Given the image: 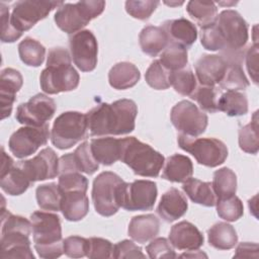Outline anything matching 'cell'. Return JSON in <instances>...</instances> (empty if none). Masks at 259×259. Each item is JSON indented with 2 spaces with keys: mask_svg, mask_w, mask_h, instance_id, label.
<instances>
[{
  "mask_svg": "<svg viewBox=\"0 0 259 259\" xmlns=\"http://www.w3.org/2000/svg\"><path fill=\"white\" fill-rule=\"evenodd\" d=\"M248 38V23L232 9L222 11L212 23L201 27L202 47L207 51H221L227 59L239 58Z\"/></svg>",
  "mask_w": 259,
  "mask_h": 259,
  "instance_id": "obj_1",
  "label": "cell"
},
{
  "mask_svg": "<svg viewBox=\"0 0 259 259\" xmlns=\"http://www.w3.org/2000/svg\"><path fill=\"white\" fill-rule=\"evenodd\" d=\"M138 106L132 99H119L112 103H100L87 115L91 136H120L135 130Z\"/></svg>",
  "mask_w": 259,
  "mask_h": 259,
  "instance_id": "obj_2",
  "label": "cell"
},
{
  "mask_svg": "<svg viewBox=\"0 0 259 259\" xmlns=\"http://www.w3.org/2000/svg\"><path fill=\"white\" fill-rule=\"evenodd\" d=\"M80 76L72 66V58L67 49L58 47L49 51L47 67L39 76L40 88L45 93L58 94L76 89Z\"/></svg>",
  "mask_w": 259,
  "mask_h": 259,
  "instance_id": "obj_3",
  "label": "cell"
},
{
  "mask_svg": "<svg viewBox=\"0 0 259 259\" xmlns=\"http://www.w3.org/2000/svg\"><path fill=\"white\" fill-rule=\"evenodd\" d=\"M1 227V258L34 259L29 240L31 222L2 208Z\"/></svg>",
  "mask_w": 259,
  "mask_h": 259,
  "instance_id": "obj_4",
  "label": "cell"
},
{
  "mask_svg": "<svg viewBox=\"0 0 259 259\" xmlns=\"http://www.w3.org/2000/svg\"><path fill=\"white\" fill-rule=\"evenodd\" d=\"M34 249L44 259H54L63 253L62 227L58 214L34 211L30 214Z\"/></svg>",
  "mask_w": 259,
  "mask_h": 259,
  "instance_id": "obj_5",
  "label": "cell"
},
{
  "mask_svg": "<svg viewBox=\"0 0 259 259\" xmlns=\"http://www.w3.org/2000/svg\"><path fill=\"white\" fill-rule=\"evenodd\" d=\"M122 150L120 161L127 165L136 175L157 177L162 170L165 158L150 145L135 137L121 139Z\"/></svg>",
  "mask_w": 259,
  "mask_h": 259,
  "instance_id": "obj_6",
  "label": "cell"
},
{
  "mask_svg": "<svg viewBox=\"0 0 259 259\" xmlns=\"http://www.w3.org/2000/svg\"><path fill=\"white\" fill-rule=\"evenodd\" d=\"M125 182L115 173L105 171L93 181L92 201L96 212L102 217H111L121 207Z\"/></svg>",
  "mask_w": 259,
  "mask_h": 259,
  "instance_id": "obj_7",
  "label": "cell"
},
{
  "mask_svg": "<svg viewBox=\"0 0 259 259\" xmlns=\"http://www.w3.org/2000/svg\"><path fill=\"white\" fill-rule=\"evenodd\" d=\"M105 8V2L99 0L64 3L55 13L57 26L68 34H74L99 16Z\"/></svg>",
  "mask_w": 259,
  "mask_h": 259,
  "instance_id": "obj_8",
  "label": "cell"
},
{
  "mask_svg": "<svg viewBox=\"0 0 259 259\" xmlns=\"http://www.w3.org/2000/svg\"><path fill=\"white\" fill-rule=\"evenodd\" d=\"M87 115L78 111L61 113L54 121L51 131V141L60 150L75 146L87 136Z\"/></svg>",
  "mask_w": 259,
  "mask_h": 259,
  "instance_id": "obj_9",
  "label": "cell"
},
{
  "mask_svg": "<svg viewBox=\"0 0 259 259\" xmlns=\"http://www.w3.org/2000/svg\"><path fill=\"white\" fill-rule=\"evenodd\" d=\"M177 142L182 150L191 154L200 165L206 167L222 165L228 157L227 146L214 138H195L180 134Z\"/></svg>",
  "mask_w": 259,
  "mask_h": 259,
  "instance_id": "obj_10",
  "label": "cell"
},
{
  "mask_svg": "<svg viewBox=\"0 0 259 259\" xmlns=\"http://www.w3.org/2000/svg\"><path fill=\"white\" fill-rule=\"evenodd\" d=\"M63 4L62 1H18L12 8L10 23L15 30L22 34L23 31L30 29L36 22L46 18L53 9L59 8Z\"/></svg>",
  "mask_w": 259,
  "mask_h": 259,
  "instance_id": "obj_11",
  "label": "cell"
},
{
  "mask_svg": "<svg viewBox=\"0 0 259 259\" xmlns=\"http://www.w3.org/2000/svg\"><path fill=\"white\" fill-rule=\"evenodd\" d=\"M172 124L181 134L188 137L202 135L207 126V115L194 103L181 100L176 103L170 112Z\"/></svg>",
  "mask_w": 259,
  "mask_h": 259,
  "instance_id": "obj_12",
  "label": "cell"
},
{
  "mask_svg": "<svg viewBox=\"0 0 259 259\" xmlns=\"http://www.w3.org/2000/svg\"><path fill=\"white\" fill-rule=\"evenodd\" d=\"M49 124L42 126L24 125L14 132L8 141L10 152L19 159L34 154L37 149L45 146L50 138Z\"/></svg>",
  "mask_w": 259,
  "mask_h": 259,
  "instance_id": "obj_13",
  "label": "cell"
},
{
  "mask_svg": "<svg viewBox=\"0 0 259 259\" xmlns=\"http://www.w3.org/2000/svg\"><path fill=\"white\" fill-rule=\"evenodd\" d=\"M56 109L57 105L53 98L38 93L17 107L15 118L24 125L42 126L54 116Z\"/></svg>",
  "mask_w": 259,
  "mask_h": 259,
  "instance_id": "obj_14",
  "label": "cell"
},
{
  "mask_svg": "<svg viewBox=\"0 0 259 259\" xmlns=\"http://www.w3.org/2000/svg\"><path fill=\"white\" fill-rule=\"evenodd\" d=\"M71 58L82 72H91L97 65L98 45L95 35L89 29H82L69 38Z\"/></svg>",
  "mask_w": 259,
  "mask_h": 259,
  "instance_id": "obj_15",
  "label": "cell"
},
{
  "mask_svg": "<svg viewBox=\"0 0 259 259\" xmlns=\"http://www.w3.org/2000/svg\"><path fill=\"white\" fill-rule=\"evenodd\" d=\"M157 184L150 180H135L125 182L121 207L130 210H151L157 199Z\"/></svg>",
  "mask_w": 259,
  "mask_h": 259,
  "instance_id": "obj_16",
  "label": "cell"
},
{
  "mask_svg": "<svg viewBox=\"0 0 259 259\" xmlns=\"http://www.w3.org/2000/svg\"><path fill=\"white\" fill-rule=\"evenodd\" d=\"M31 183L53 179L59 175V158L52 148L42 149L31 159L19 161Z\"/></svg>",
  "mask_w": 259,
  "mask_h": 259,
  "instance_id": "obj_17",
  "label": "cell"
},
{
  "mask_svg": "<svg viewBox=\"0 0 259 259\" xmlns=\"http://www.w3.org/2000/svg\"><path fill=\"white\" fill-rule=\"evenodd\" d=\"M195 77L202 86H215L223 80L228 60L220 55H203L195 63Z\"/></svg>",
  "mask_w": 259,
  "mask_h": 259,
  "instance_id": "obj_18",
  "label": "cell"
},
{
  "mask_svg": "<svg viewBox=\"0 0 259 259\" xmlns=\"http://www.w3.org/2000/svg\"><path fill=\"white\" fill-rule=\"evenodd\" d=\"M169 242L178 250L195 251L203 245L204 238L197 227L187 221H182L171 228Z\"/></svg>",
  "mask_w": 259,
  "mask_h": 259,
  "instance_id": "obj_19",
  "label": "cell"
},
{
  "mask_svg": "<svg viewBox=\"0 0 259 259\" xmlns=\"http://www.w3.org/2000/svg\"><path fill=\"white\" fill-rule=\"evenodd\" d=\"M23 84L21 74L12 68H6L1 71L0 79V94L2 116L4 119L11 114L13 103L15 101L16 93L20 90Z\"/></svg>",
  "mask_w": 259,
  "mask_h": 259,
  "instance_id": "obj_20",
  "label": "cell"
},
{
  "mask_svg": "<svg viewBox=\"0 0 259 259\" xmlns=\"http://www.w3.org/2000/svg\"><path fill=\"white\" fill-rule=\"evenodd\" d=\"M161 27L166 32L169 42L179 45L186 50L190 48L197 38L195 25L186 18L167 20Z\"/></svg>",
  "mask_w": 259,
  "mask_h": 259,
  "instance_id": "obj_21",
  "label": "cell"
},
{
  "mask_svg": "<svg viewBox=\"0 0 259 259\" xmlns=\"http://www.w3.org/2000/svg\"><path fill=\"white\" fill-rule=\"evenodd\" d=\"M188 208L185 196L176 188L166 191L159 202L157 212L167 223H172L183 217Z\"/></svg>",
  "mask_w": 259,
  "mask_h": 259,
  "instance_id": "obj_22",
  "label": "cell"
},
{
  "mask_svg": "<svg viewBox=\"0 0 259 259\" xmlns=\"http://www.w3.org/2000/svg\"><path fill=\"white\" fill-rule=\"evenodd\" d=\"M90 148L94 159L105 166H110L120 160L122 142L121 139L112 137L97 138L91 140Z\"/></svg>",
  "mask_w": 259,
  "mask_h": 259,
  "instance_id": "obj_23",
  "label": "cell"
},
{
  "mask_svg": "<svg viewBox=\"0 0 259 259\" xmlns=\"http://www.w3.org/2000/svg\"><path fill=\"white\" fill-rule=\"evenodd\" d=\"M61 194L60 210L67 221L78 222L87 215L89 211V199L85 192L68 191Z\"/></svg>",
  "mask_w": 259,
  "mask_h": 259,
  "instance_id": "obj_24",
  "label": "cell"
},
{
  "mask_svg": "<svg viewBox=\"0 0 259 259\" xmlns=\"http://www.w3.org/2000/svg\"><path fill=\"white\" fill-rule=\"evenodd\" d=\"M160 221L155 214H140L134 217L128 225V236L138 243L153 240L159 233Z\"/></svg>",
  "mask_w": 259,
  "mask_h": 259,
  "instance_id": "obj_25",
  "label": "cell"
},
{
  "mask_svg": "<svg viewBox=\"0 0 259 259\" xmlns=\"http://www.w3.org/2000/svg\"><path fill=\"white\" fill-rule=\"evenodd\" d=\"M139 42L143 53L150 57H156L165 50L169 40L161 26L147 25L140 32Z\"/></svg>",
  "mask_w": 259,
  "mask_h": 259,
  "instance_id": "obj_26",
  "label": "cell"
},
{
  "mask_svg": "<svg viewBox=\"0 0 259 259\" xmlns=\"http://www.w3.org/2000/svg\"><path fill=\"white\" fill-rule=\"evenodd\" d=\"M193 174L191 160L184 155L174 154L167 158L162 178L176 183H183Z\"/></svg>",
  "mask_w": 259,
  "mask_h": 259,
  "instance_id": "obj_27",
  "label": "cell"
},
{
  "mask_svg": "<svg viewBox=\"0 0 259 259\" xmlns=\"http://www.w3.org/2000/svg\"><path fill=\"white\" fill-rule=\"evenodd\" d=\"M139 69L130 62L115 64L108 72V81L112 88L124 90L134 87L140 80Z\"/></svg>",
  "mask_w": 259,
  "mask_h": 259,
  "instance_id": "obj_28",
  "label": "cell"
},
{
  "mask_svg": "<svg viewBox=\"0 0 259 259\" xmlns=\"http://www.w3.org/2000/svg\"><path fill=\"white\" fill-rule=\"evenodd\" d=\"M183 191L194 203L203 206H214L217 196L212 189L211 182H204L197 178H189L183 182Z\"/></svg>",
  "mask_w": 259,
  "mask_h": 259,
  "instance_id": "obj_29",
  "label": "cell"
},
{
  "mask_svg": "<svg viewBox=\"0 0 259 259\" xmlns=\"http://www.w3.org/2000/svg\"><path fill=\"white\" fill-rule=\"evenodd\" d=\"M0 178V186L2 190L12 196L24 193L32 184L18 162L14 164L6 173L2 174Z\"/></svg>",
  "mask_w": 259,
  "mask_h": 259,
  "instance_id": "obj_30",
  "label": "cell"
},
{
  "mask_svg": "<svg viewBox=\"0 0 259 259\" xmlns=\"http://www.w3.org/2000/svg\"><path fill=\"white\" fill-rule=\"evenodd\" d=\"M208 243L218 250H230L238 243V235L233 226L228 223H217L207 231Z\"/></svg>",
  "mask_w": 259,
  "mask_h": 259,
  "instance_id": "obj_31",
  "label": "cell"
},
{
  "mask_svg": "<svg viewBox=\"0 0 259 259\" xmlns=\"http://www.w3.org/2000/svg\"><path fill=\"white\" fill-rule=\"evenodd\" d=\"M218 111H223L229 116H240L248 112L247 96L240 91L226 90L218 99Z\"/></svg>",
  "mask_w": 259,
  "mask_h": 259,
  "instance_id": "obj_32",
  "label": "cell"
},
{
  "mask_svg": "<svg viewBox=\"0 0 259 259\" xmlns=\"http://www.w3.org/2000/svg\"><path fill=\"white\" fill-rule=\"evenodd\" d=\"M227 60L228 68L223 80L219 84L220 87L225 90H245L249 86V81L241 67L240 58Z\"/></svg>",
  "mask_w": 259,
  "mask_h": 259,
  "instance_id": "obj_33",
  "label": "cell"
},
{
  "mask_svg": "<svg viewBox=\"0 0 259 259\" xmlns=\"http://www.w3.org/2000/svg\"><path fill=\"white\" fill-rule=\"evenodd\" d=\"M211 185L217 196V200L228 198L236 194L237 176L230 168L223 167L213 173Z\"/></svg>",
  "mask_w": 259,
  "mask_h": 259,
  "instance_id": "obj_34",
  "label": "cell"
},
{
  "mask_svg": "<svg viewBox=\"0 0 259 259\" xmlns=\"http://www.w3.org/2000/svg\"><path fill=\"white\" fill-rule=\"evenodd\" d=\"M186 10L200 27L209 25L218 16V7L212 1L191 0L187 3Z\"/></svg>",
  "mask_w": 259,
  "mask_h": 259,
  "instance_id": "obj_35",
  "label": "cell"
},
{
  "mask_svg": "<svg viewBox=\"0 0 259 259\" xmlns=\"http://www.w3.org/2000/svg\"><path fill=\"white\" fill-rule=\"evenodd\" d=\"M20 60L27 66L39 67L46 57V48L32 37H25L18 45Z\"/></svg>",
  "mask_w": 259,
  "mask_h": 259,
  "instance_id": "obj_36",
  "label": "cell"
},
{
  "mask_svg": "<svg viewBox=\"0 0 259 259\" xmlns=\"http://www.w3.org/2000/svg\"><path fill=\"white\" fill-rule=\"evenodd\" d=\"M160 63L170 72L184 69L187 65V50L179 45L169 42L160 57Z\"/></svg>",
  "mask_w": 259,
  "mask_h": 259,
  "instance_id": "obj_37",
  "label": "cell"
},
{
  "mask_svg": "<svg viewBox=\"0 0 259 259\" xmlns=\"http://www.w3.org/2000/svg\"><path fill=\"white\" fill-rule=\"evenodd\" d=\"M36 201L44 210L59 211L61 208V191L57 183L42 184L36 187Z\"/></svg>",
  "mask_w": 259,
  "mask_h": 259,
  "instance_id": "obj_38",
  "label": "cell"
},
{
  "mask_svg": "<svg viewBox=\"0 0 259 259\" xmlns=\"http://www.w3.org/2000/svg\"><path fill=\"white\" fill-rule=\"evenodd\" d=\"M257 111L254 112L251 122L239 130V146L241 150L248 154H257L259 150V134H258V116Z\"/></svg>",
  "mask_w": 259,
  "mask_h": 259,
  "instance_id": "obj_39",
  "label": "cell"
},
{
  "mask_svg": "<svg viewBox=\"0 0 259 259\" xmlns=\"http://www.w3.org/2000/svg\"><path fill=\"white\" fill-rule=\"evenodd\" d=\"M170 84L174 90L183 96H191L196 89V77L189 69L170 72Z\"/></svg>",
  "mask_w": 259,
  "mask_h": 259,
  "instance_id": "obj_40",
  "label": "cell"
},
{
  "mask_svg": "<svg viewBox=\"0 0 259 259\" xmlns=\"http://www.w3.org/2000/svg\"><path fill=\"white\" fill-rule=\"evenodd\" d=\"M74 164L79 172L91 175L99 168V163L94 159L89 142H83L72 153Z\"/></svg>",
  "mask_w": 259,
  "mask_h": 259,
  "instance_id": "obj_41",
  "label": "cell"
},
{
  "mask_svg": "<svg viewBox=\"0 0 259 259\" xmlns=\"http://www.w3.org/2000/svg\"><path fill=\"white\" fill-rule=\"evenodd\" d=\"M170 71L162 66L159 60H155L151 63L145 74L147 84L156 90L168 89L170 84Z\"/></svg>",
  "mask_w": 259,
  "mask_h": 259,
  "instance_id": "obj_42",
  "label": "cell"
},
{
  "mask_svg": "<svg viewBox=\"0 0 259 259\" xmlns=\"http://www.w3.org/2000/svg\"><path fill=\"white\" fill-rule=\"evenodd\" d=\"M217 212L219 217L227 222H236L244 213V206L242 200L236 196L218 199L215 202Z\"/></svg>",
  "mask_w": 259,
  "mask_h": 259,
  "instance_id": "obj_43",
  "label": "cell"
},
{
  "mask_svg": "<svg viewBox=\"0 0 259 259\" xmlns=\"http://www.w3.org/2000/svg\"><path fill=\"white\" fill-rule=\"evenodd\" d=\"M58 186L61 193L68 191L85 192L88 189V180L79 171L69 170L59 173Z\"/></svg>",
  "mask_w": 259,
  "mask_h": 259,
  "instance_id": "obj_44",
  "label": "cell"
},
{
  "mask_svg": "<svg viewBox=\"0 0 259 259\" xmlns=\"http://www.w3.org/2000/svg\"><path fill=\"white\" fill-rule=\"evenodd\" d=\"M220 96V90L214 86H199L190 96L199 105L201 110L213 113L218 111V99Z\"/></svg>",
  "mask_w": 259,
  "mask_h": 259,
  "instance_id": "obj_45",
  "label": "cell"
},
{
  "mask_svg": "<svg viewBox=\"0 0 259 259\" xmlns=\"http://www.w3.org/2000/svg\"><path fill=\"white\" fill-rule=\"evenodd\" d=\"M159 1L153 0H128L125 2L126 12L134 18L139 20H147L159 5Z\"/></svg>",
  "mask_w": 259,
  "mask_h": 259,
  "instance_id": "obj_46",
  "label": "cell"
},
{
  "mask_svg": "<svg viewBox=\"0 0 259 259\" xmlns=\"http://www.w3.org/2000/svg\"><path fill=\"white\" fill-rule=\"evenodd\" d=\"M89 249V239L80 236H70L63 241L65 255L70 258H82L87 256Z\"/></svg>",
  "mask_w": 259,
  "mask_h": 259,
  "instance_id": "obj_47",
  "label": "cell"
},
{
  "mask_svg": "<svg viewBox=\"0 0 259 259\" xmlns=\"http://www.w3.org/2000/svg\"><path fill=\"white\" fill-rule=\"evenodd\" d=\"M148 256L152 259H161L167 258L172 259L176 258L177 255L173 249L171 243L165 238H156L146 247Z\"/></svg>",
  "mask_w": 259,
  "mask_h": 259,
  "instance_id": "obj_48",
  "label": "cell"
},
{
  "mask_svg": "<svg viewBox=\"0 0 259 259\" xmlns=\"http://www.w3.org/2000/svg\"><path fill=\"white\" fill-rule=\"evenodd\" d=\"M113 245L110 241L103 239L92 237L89 238V249L87 252L88 258H110L112 257Z\"/></svg>",
  "mask_w": 259,
  "mask_h": 259,
  "instance_id": "obj_49",
  "label": "cell"
},
{
  "mask_svg": "<svg viewBox=\"0 0 259 259\" xmlns=\"http://www.w3.org/2000/svg\"><path fill=\"white\" fill-rule=\"evenodd\" d=\"M112 257L116 259L146 258V255L142 252V248L136 245L133 241L123 240L113 246Z\"/></svg>",
  "mask_w": 259,
  "mask_h": 259,
  "instance_id": "obj_50",
  "label": "cell"
},
{
  "mask_svg": "<svg viewBox=\"0 0 259 259\" xmlns=\"http://www.w3.org/2000/svg\"><path fill=\"white\" fill-rule=\"evenodd\" d=\"M1 7V41L2 42H13L17 40L22 34L15 30L10 23L9 9L4 3L0 4Z\"/></svg>",
  "mask_w": 259,
  "mask_h": 259,
  "instance_id": "obj_51",
  "label": "cell"
},
{
  "mask_svg": "<svg viewBox=\"0 0 259 259\" xmlns=\"http://www.w3.org/2000/svg\"><path fill=\"white\" fill-rule=\"evenodd\" d=\"M246 67L247 71L254 82L258 84V46L255 42L246 52Z\"/></svg>",
  "mask_w": 259,
  "mask_h": 259,
  "instance_id": "obj_52",
  "label": "cell"
},
{
  "mask_svg": "<svg viewBox=\"0 0 259 259\" xmlns=\"http://www.w3.org/2000/svg\"><path fill=\"white\" fill-rule=\"evenodd\" d=\"M259 247L257 243H240L234 254V258H258Z\"/></svg>",
  "mask_w": 259,
  "mask_h": 259,
  "instance_id": "obj_53",
  "label": "cell"
}]
</instances>
